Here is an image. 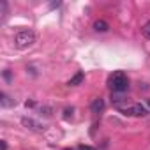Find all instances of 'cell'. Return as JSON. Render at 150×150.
<instances>
[{
    "mask_svg": "<svg viewBox=\"0 0 150 150\" xmlns=\"http://www.w3.org/2000/svg\"><path fill=\"white\" fill-rule=\"evenodd\" d=\"M108 87L111 88V92H117V94H122L129 88V80L125 76L124 71H115L113 74H110L108 78Z\"/></svg>",
    "mask_w": 150,
    "mask_h": 150,
    "instance_id": "cell-1",
    "label": "cell"
},
{
    "mask_svg": "<svg viewBox=\"0 0 150 150\" xmlns=\"http://www.w3.org/2000/svg\"><path fill=\"white\" fill-rule=\"evenodd\" d=\"M37 37L32 30H20L16 35H14V46L18 50H28L35 44Z\"/></svg>",
    "mask_w": 150,
    "mask_h": 150,
    "instance_id": "cell-2",
    "label": "cell"
},
{
    "mask_svg": "<svg viewBox=\"0 0 150 150\" xmlns=\"http://www.w3.org/2000/svg\"><path fill=\"white\" fill-rule=\"evenodd\" d=\"M117 110L125 117H145L148 115V108L145 104H129V106H117Z\"/></svg>",
    "mask_w": 150,
    "mask_h": 150,
    "instance_id": "cell-3",
    "label": "cell"
},
{
    "mask_svg": "<svg viewBox=\"0 0 150 150\" xmlns=\"http://www.w3.org/2000/svg\"><path fill=\"white\" fill-rule=\"evenodd\" d=\"M21 124H23V127H27V129H30V131H42V129H44L39 122H35L34 118H28V117H23V118H21Z\"/></svg>",
    "mask_w": 150,
    "mask_h": 150,
    "instance_id": "cell-4",
    "label": "cell"
},
{
    "mask_svg": "<svg viewBox=\"0 0 150 150\" xmlns=\"http://www.w3.org/2000/svg\"><path fill=\"white\" fill-rule=\"evenodd\" d=\"M90 110H92V113H96V115L103 113V110H104V101H103L101 97L94 99V101H92V104H90Z\"/></svg>",
    "mask_w": 150,
    "mask_h": 150,
    "instance_id": "cell-5",
    "label": "cell"
},
{
    "mask_svg": "<svg viewBox=\"0 0 150 150\" xmlns=\"http://www.w3.org/2000/svg\"><path fill=\"white\" fill-rule=\"evenodd\" d=\"M83 80H85V74H83V72H76V74H74V76L67 81V85H69V87H78V85L83 83Z\"/></svg>",
    "mask_w": 150,
    "mask_h": 150,
    "instance_id": "cell-6",
    "label": "cell"
},
{
    "mask_svg": "<svg viewBox=\"0 0 150 150\" xmlns=\"http://www.w3.org/2000/svg\"><path fill=\"white\" fill-rule=\"evenodd\" d=\"M94 30L96 32H108L110 30V25H108V21H104V20H97V21H94Z\"/></svg>",
    "mask_w": 150,
    "mask_h": 150,
    "instance_id": "cell-7",
    "label": "cell"
},
{
    "mask_svg": "<svg viewBox=\"0 0 150 150\" xmlns=\"http://www.w3.org/2000/svg\"><path fill=\"white\" fill-rule=\"evenodd\" d=\"M0 106L2 108H11V106H14V99H11L7 94H0Z\"/></svg>",
    "mask_w": 150,
    "mask_h": 150,
    "instance_id": "cell-8",
    "label": "cell"
},
{
    "mask_svg": "<svg viewBox=\"0 0 150 150\" xmlns=\"http://www.w3.org/2000/svg\"><path fill=\"white\" fill-rule=\"evenodd\" d=\"M141 32H143V35L150 41V21H146V23L141 27Z\"/></svg>",
    "mask_w": 150,
    "mask_h": 150,
    "instance_id": "cell-9",
    "label": "cell"
},
{
    "mask_svg": "<svg viewBox=\"0 0 150 150\" xmlns=\"http://www.w3.org/2000/svg\"><path fill=\"white\" fill-rule=\"evenodd\" d=\"M72 111H74L72 108H67V110L64 111V117H65V118H69V117H72Z\"/></svg>",
    "mask_w": 150,
    "mask_h": 150,
    "instance_id": "cell-10",
    "label": "cell"
},
{
    "mask_svg": "<svg viewBox=\"0 0 150 150\" xmlns=\"http://www.w3.org/2000/svg\"><path fill=\"white\" fill-rule=\"evenodd\" d=\"M78 150H96V148L94 146H88V145H80Z\"/></svg>",
    "mask_w": 150,
    "mask_h": 150,
    "instance_id": "cell-11",
    "label": "cell"
},
{
    "mask_svg": "<svg viewBox=\"0 0 150 150\" xmlns=\"http://www.w3.org/2000/svg\"><path fill=\"white\" fill-rule=\"evenodd\" d=\"M4 78H6L7 81H11V72H9V71H4Z\"/></svg>",
    "mask_w": 150,
    "mask_h": 150,
    "instance_id": "cell-12",
    "label": "cell"
},
{
    "mask_svg": "<svg viewBox=\"0 0 150 150\" xmlns=\"http://www.w3.org/2000/svg\"><path fill=\"white\" fill-rule=\"evenodd\" d=\"M0 145H2V150H7V143L2 139V141H0Z\"/></svg>",
    "mask_w": 150,
    "mask_h": 150,
    "instance_id": "cell-13",
    "label": "cell"
},
{
    "mask_svg": "<svg viewBox=\"0 0 150 150\" xmlns=\"http://www.w3.org/2000/svg\"><path fill=\"white\" fill-rule=\"evenodd\" d=\"M146 106H148V108H150V101H146Z\"/></svg>",
    "mask_w": 150,
    "mask_h": 150,
    "instance_id": "cell-14",
    "label": "cell"
},
{
    "mask_svg": "<svg viewBox=\"0 0 150 150\" xmlns=\"http://www.w3.org/2000/svg\"><path fill=\"white\" fill-rule=\"evenodd\" d=\"M64 150H72V148H64Z\"/></svg>",
    "mask_w": 150,
    "mask_h": 150,
    "instance_id": "cell-15",
    "label": "cell"
}]
</instances>
